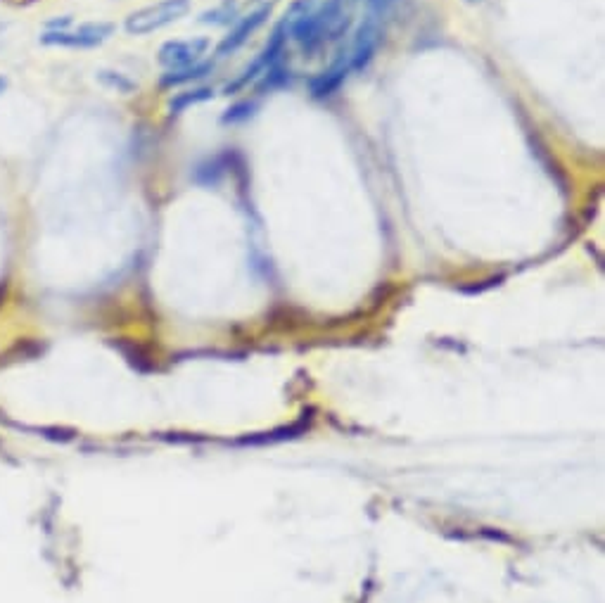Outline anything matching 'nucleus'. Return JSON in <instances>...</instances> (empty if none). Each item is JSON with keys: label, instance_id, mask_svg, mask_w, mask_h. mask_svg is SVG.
Here are the masks:
<instances>
[{"label": "nucleus", "instance_id": "12", "mask_svg": "<svg viewBox=\"0 0 605 603\" xmlns=\"http://www.w3.org/2000/svg\"><path fill=\"white\" fill-rule=\"evenodd\" d=\"M5 88H8V79H5V76L0 74V93H5Z\"/></svg>", "mask_w": 605, "mask_h": 603}, {"label": "nucleus", "instance_id": "11", "mask_svg": "<svg viewBox=\"0 0 605 603\" xmlns=\"http://www.w3.org/2000/svg\"><path fill=\"white\" fill-rule=\"evenodd\" d=\"M392 5H394V0H368V10L366 12H371V15L385 19Z\"/></svg>", "mask_w": 605, "mask_h": 603}, {"label": "nucleus", "instance_id": "7", "mask_svg": "<svg viewBox=\"0 0 605 603\" xmlns=\"http://www.w3.org/2000/svg\"><path fill=\"white\" fill-rule=\"evenodd\" d=\"M349 55L347 60H337L333 67L328 69V72H323L318 79H314V84H311V91H314L316 98H323V95H330L335 91V88H340L342 81H345V76L349 72Z\"/></svg>", "mask_w": 605, "mask_h": 603}, {"label": "nucleus", "instance_id": "9", "mask_svg": "<svg viewBox=\"0 0 605 603\" xmlns=\"http://www.w3.org/2000/svg\"><path fill=\"white\" fill-rule=\"evenodd\" d=\"M98 81L103 86L112 88V91H117V93L136 91V84H133L129 76L121 74V72H110V69H103V72H98Z\"/></svg>", "mask_w": 605, "mask_h": 603}, {"label": "nucleus", "instance_id": "5", "mask_svg": "<svg viewBox=\"0 0 605 603\" xmlns=\"http://www.w3.org/2000/svg\"><path fill=\"white\" fill-rule=\"evenodd\" d=\"M269 15H271V5H261V8L252 10L250 15L242 17L240 22L235 24V27L231 31H228V36L224 38V41L219 43V50H216V53H219V57L233 55L235 50L245 46V43L250 41V36L261 27V24L266 22V17H269Z\"/></svg>", "mask_w": 605, "mask_h": 603}, {"label": "nucleus", "instance_id": "10", "mask_svg": "<svg viewBox=\"0 0 605 603\" xmlns=\"http://www.w3.org/2000/svg\"><path fill=\"white\" fill-rule=\"evenodd\" d=\"M254 105L252 103H242V105H235L228 110V114L224 117V122H238V119H247L252 114Z\"/></svg>", "mask_w": 605, "mask_h": 603}, {"label": "nucleus", "instance_id": "3", "mask_svg": "<svg viewBox=\"0 0 605 603\" xmlns=\"http://www.w3.org/2000/svg\"><path fill=\"white\" fill-rule=\"evenodd\" d=\"M212 43L205 36L197 38H174V41L162 43V48L157 50V62L164 69H181L202 62V57L207 55V50Z\"/></svg>", "mask_w": 605, "mask_h": 603}, {"label": "nucleus", "instance_id": "2", "mask_svg": "<svg viewBox=\"0 0 605 603\" xmlns=\"http://www.w3.org/2000/svg\"><path fill=\"white\" fill-rule=\"evenodd\" d=\"M114 31H117V27H114L112 22L98 19V22H84L79 24V27H69V29H46L38 41L48 48L91 50V48H100L103 43L110 41Z\"/></svg>", "mask_w": 605, "mask_h": 603}, {"label": "nucleus", "instance_id": "4", "mask_svg": "<svg viewBox=\"0 0 605 603\" xmlns=\"http://www.w3.org/2000/svg\"><path fill=\"white\" fill-rule=\"evenodd\" d=\"M382 22L385 19L371 15V12H366V17L361 19L359 29H356L354 34V43H352V53H349V67L356 69V72H361V69H366L371 65L375 50L380 46V38H382Z\"/></svg>", "mask_w": 605, "mask_h": 603}, {"label": "nucleus", "instance_id": "13", "mask_svg": "<svg viewBox=\"0 0 605 603\" xmlns=\"http://www.w3.org/2000/svg\"><path fill=\"white\" fill-rule=\"evenodd\" d=\"M466 3H470V5H480L482 0H466Z\"/></svg>", "mask_w": 605, "mask_h": 603}, {"label": "nucleus", "instance_id": "6", "mask_svg": "<svg viewBox=\"0 0 605 603\" xmlns=\"http://www.w3.org/2000/svg\"><path fill=\"white\" fill-rule=\"evenodd\" d=\"M209 72H212V65H209V62H197V65H190V67L169 69V72H164L162 79H159V86L164 88L188 86V84H195V81L205 79Z\"/></svg>", "mask_w": 605, "mask_h": 603}, {"label": "nucleus", "instance_id": "8", "mask_svg": "<svg viewBox=\"0 0 605 603\" xmlns=\"http://www.w3.org/2000/svg\"><path fill=\"white\" fill-rule=\"evenodd\" d=\"M214 95L212 88H190V91L183 93H174V98L169 100V112L171 114H181L186 112L188 107H193L197 103H205Z\"/></svg>", "mask_w": 605, "mask_h": 603}, {"label": "nucleus", "instance_id": "1", "mask_svg": "<svg viewBox=\"0 0 605 603\" xmlns=\"http://www.w3.org/2000/svg\"><path fill=\"white\" fill-rule=\"evenodd\" d=\"M190 12V0H157L126 17L124 29L129 36H150L176 24Z\"/></svg>", "mask_w": 605, "mask_h": 603}]
</instances>
